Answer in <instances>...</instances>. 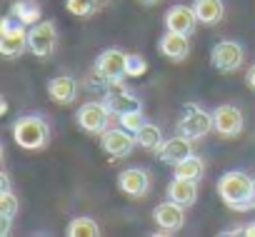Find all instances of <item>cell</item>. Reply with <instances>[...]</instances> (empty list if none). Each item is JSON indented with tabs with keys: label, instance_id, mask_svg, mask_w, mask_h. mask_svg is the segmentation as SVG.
<instances>
[{
	"label": "cell",
	"instance_id": "obj_18",
	"mask_svg": "<svg viewBox=\"0 0 255 237\" xmlns=\"http://www.w3.org/2000/svg\"><path fill=\"white\" fill-rule=\"evenodd\" d=\"M168 200L183 205V207H193L198 202V180H188V177H173L168 185Z\"/></svg>",
	"mask_w": 255,
	"mask_h": 237
},
{
	"label": "cell",
	"instance_id": "obj_32",
	"mask_svg": "<svg viewBox=\"0 0 255 237\" xmlns=\"http://www.w3.org/2000/svg\"><path fill=\"white\" fill-rule=\"evenodd\" d=\"M140 5H155V3H160V0H138Z\"/></svg>",
	"mask_w": 255,
	"mask_h": 237
},
{
	"label": "cell",
	"instance_id": "obj_15",
	"mask_svg": "<svg viewBox=\"0 0 255 237\" xmlns=\"http://www.w3.org/2000/svg\"><path fill=\"white\" fill-rule=\"evenodd\" d=\"M165 30H175V33H185V35H193L195 33V25H198V15L193 10V5H173L165 18Z\"/></svg>",
	"mask_w": 255,
	"mask_h": 237
},
{
	"label": "cell",
	"instance_id": "obj_24",
	"mask_svg": "<svg viewBox=\"0 0 255 237\" xmlns=\"http://www.w3.org/2000/svg\"><path fill=\"white\" fill-rule=\"evenodd\" d=\"M98 3L100 0H65V10L70 15H78V18H88L98 10Z\"/></svg>",
	"mask_w": 255,
	"mask_h": 237
},
{
	"label": "cell",
	"instance_id": "obj_6",
	"mask_svg": "<svg viewBox=\"0 0 255 237\" xmlns=\"http://www.w3.org/2000/svg\"><path fill=\"white\" fill-rule=\"evenodd\" d=\"M110 107L103 102V100H90V102H83L75 112V123L80 125V130H85L88 135H103L110 125Z\"/></svg>",
	"mask_w": 255,
	"mask_h": 237
},
{
	"label": "cell",
	"instance_id": "obj_33",
	"mask_svg": "<svg viewBox=\"0 0 255 237\" xmlns=\"http://www.w3.org/2000/svg\"><path fill=\"white\" fill-rule=\"evenodd\" d=\"M253 200H255V177H253Z\"/></svg>",
	"mask_w": 255,
	"mask_h": 237
},
{
	"label": "cell",
	"instance_id": "obj_16",
	"mask_svg": "<svg viewBox=\"0 0 255 237\" xmlns=\"http://www.w3.org/2000/svg\"><path fill=\"white\" fill-rule=\"evenodd\" d=\"M78 80L73 75H55L48 80V97L55 105H73L78 100Z\"/></svg>",
	"mask_w": 255,
	"mask_h": 237
},
{
	"label": "cell",
	"instance_id": "obj_31",
	"mask_svg": "<svg viewBox=\"0 0 255 237\" xmlns=\"http://www.w3.org/2000/svg\"><path fill=\"white\" fill-rule=\"evenodd\" d=\"M243 235H248V237H255V220L250 222V225H245V232Z\"/></svg>",
	"mask_w": 255,
	"mask_h": 237
},
{
	"label": "cell",
	"instance_id": "obj_8",
	"mask_svg": "<svg viewBox=\"0 0 255 237\" xmlns=\"http://www.w3.org/2000/svg\"><path fill=\"white\" fill-rule=\"evenodd\" d=\"M55 45H58V28H55L53 20H38L35 25H30L28 50L35 58H40V60L50 58L53 50H55Z\"/></svg>",
	"mask_w": 255,
	"mask_h": 237
},
{
	"label": "cell",
	"instance_id": "obj_10",
	"mask_svg": "<svg viewBox=\"0 0 255 237\" xmlns=\"http://www.w3.org/2000/svg\"><path fill=\"white\" fill-rule=\"evenodd\" d=\"M243 125H245V120H243V112L238 105H220L213 110V130L220 138H225V140L238 138L243 133Z\"/></svg>",
	"mask_w": 255,
	"mask_h": 237
},
{
	"label": "cell",
	"instance_id": "obj_26",
	"mask_svg": "<svg viewBox=\"0 0 255 237\" xmlns=\"http://www.w3.org/2000/svg\"><path fill=\"white\" fill-rule=\"evenodd\" d=\"M118 123H120V128H125V130L138 133V130L143 128V123H145V115H143V110H130V112L120 115Z\"/></svg>",
	"mask_w": 255,
	"mask_h": 237
},
{
	"label": "cell",
	"instance_id": "obj_29",
	"mask_svg": "<svg viewBox=\"0 0 255 237\" xmlns=\"http://www.w3.org/2000/svg\"><path fill=\"white\" fill-rule=\"evenodd\" d=\"M245 82H248L250 90H255V63L248 68V73H245Z\"/></svg>",
	"mask_w": 255,
	"mask_h": 237
},
{
	"label": "cell",
	"instance_id": "obj_19",
	"mask_svg": "<svg viewBox=\"0 0 255 237\" xmlns=\"http://www.w3.org/2000/svg\"><path fill=\"white\" fill-rule=\"evenodd\" d=\"M193 10H195L200 25H218L225 18L223 0H193Z\"/></svg>",
	"mask_w": 255,
	"mask_h": 237
},
{
	"label": "cell",
	"instance_id": "obj_25",
	"mask_svg": "<svg viewBox=\"0 0 255 237\" xmlns=\"http://www.w3.org/2000/svg\"><path fill=\"white\" fill-rule=\"evenodd\" d=\"M18 212H20V200L13 195V190H3L0 192V215L15 217Z\"/></svg>",
	"mask_w": 255,
	"mask_h": 237
},
{
	"label": "cell",
	"instance_id": "obj_28",
	"mask_svg": "<svg viewBox=\"0 0 255 237\" xmlns=\"http://www.w3.org/2000/svg\"><path fill=\"white\" fill-rule=\"evenodd\" d=\"M10 225H13V217L0 215V235H8L10 232Z\"/></svg>",
	"mask_w": 255,
	"mask_h": 237
},
{
	"label": "cell",
	"instance_id": "obj_22",
	"mask_svg": "<svg viewBox=\"0 0 255 237\" xmlns=\"http://www.w3.org/2000/svg\"><path fill=\"white\" fill-rule=\"evenodd\" d=\"M205 175V162L203 158H198L195 153L188 155L185 160H180L175 165V177H188V180H200Z\"/></svg>",
	"mask_w": 255,
	"mask_h": 237
},
{
	"label": "cell",
	"instance_id": "obj_30",
	"mask_svg": "<svg viewBox=\"0 0 255 237\" xmlns=\"http://www.w3.org/2000/svg\"><path fill=\"white\" fill-rule=\"evenodd\" d=\"M0 180H3V190H10V177H8V172H5V170L0 172Z\"/></svg>",
	"mask_w": 255,
	"mask_h": 237
},
{
	"label": "cell",
	"instance_id": "obj_11",
	"mask_svg": "<svg viewBox=\"0 0 255 237\" xmlns=\"http://www.w3.org/2000/svg\"><path fill=\"white\" fill-rule=\"evenodd\" d=\"M103 102L110 107L113 115H125V112H130V110H143V102L140 97L130 90V87H125V85H110L103 95Z\"/></svg>",
	"mask_w": 255,
	"mask_h": 237
},
{
	"label": "cell",
	"instance_id": "obj_1",
	"mask_svg": "<svg viewBox=\"0 0 255 237\" xmlns=\"http://www.w3.org/2000/svg\"><path fill=\"white\" fill-rule=\"evenodd\" d=\"M218 195L220 200L238 212H245L250 207H255L253 200V177L243 170H230L218 180Z\"/></svg>",
	"mask_w": 255,
	"mask_h": 237
},
{
	"label": "cell",
	"instance_id": "obj_14",
	"mask_svg": "<svg viewBox=\"0 0 255 237\" xmlns=\"http://www.w3.org/2000/svg\"><path fill=\"white\" fill-rule=\"evenodd\" d=\"M118 190L128 197H145L150 190V175L143 167H128L118 175Z\"/></svg>",
	"mask_w": 255,
	"mask_h": 237
},
{
	"label": "cell",
	"instance_id": "obj_23",
	"mask_svg": "<svg viewBox=\"0 0 255 237\" xmlns=\"http://www.w3.org/2000/svg\"><path fill=\"white\" fill-rule=\"evenodd\" d=\"M68 237H98L100 235V225L93 217H75L68 227H65Z\"/></svg>",
	"mask_w": 255,
	"mask_h": 237
},
{
	"label": "cell",
	"instance_id": "obj_13",
	"mask_svg": "<svg viewBox=\"0 0 255 237\" xmlns=\"http://www.w3.org/2000/svg\"><path fill=\"white\" fill-rule=\"evenodd\" d=\"M158 50L165 60L170 63H183L190 55V35L185 33H175V30H165L163 38L158 40Z\"/></svg>",
	"mask_w": 255,
	"mask_h": 237
},
{
	"label": "cell",
	"instance_id": "obj_20",
	"mask_svg": "<svg viewBox=\"0 0 255 237\" xmlns=\"http://www.w3.org/2000/svg\"><path fill=\"white\" fill-rule=\"evenodd\" d=\"M135 140H138V145L140 148H145V150H153V153H158V148L165 143V138H163V130L155 125V123H143V128L135 133Z\"/></svg>",
	"mask_w": 255,
	"mask_h": 237
},
{
	"label": "cell",
	"instance_id": "obj_9",
	"mask_svg": "<svg viewBox=\"0 0 255 237\" xmlns=\"http://www.w3.org/2000/svg\"><path fill=\"white\" fill-rule=\"evenodd\" d=\"M100 145H103V150H105L108 158L123 160V158H128V155L135 150L138 140H135V133H130V130H125V128L118 125V128L105 130V133L100 135Z\"/></svg>",
	"mask_w": 255,
	"mask_h": 237
},
{
	"label": "cell",
	"instance_id": "obj_3",
	"mask_svg": "<svg viewBox=\"0 0 255 237\" xmlns=\"http://www.w3.org/2000/svg\"><path fill=\"white\" fill-rule=\"evenodd\" d=\"M125 65H128V53L120 50V48H108L103 50L95 63H93V75L98 80H103L105 87L110 85H123V80L128 78L125 73Z\"/></svg>",
	"mask_w": 255,
	"mask_h": 237
},
{
	"label": "cell",
	"instance_id": "obj_21",
	"mask_svg": "<svg viewBox=\"0 0 255 237\" xmlns=\"http://www.w3.org/2000/svg\"><path fill=\"white\" fill-rule=\"evenodd\" d=\"M10 15L30 28V25H35L40 20V5L35 3V0H18V3H13V8H10Z\"/></svg>",
	"mask_w": 255,
	"mask_h": 237
},
{
	"label": "cell",
	"instance_id": "obj_4",
	"mask_svg": "<svg viewBox=\"0 0 255 237\" xmlns=\"http://www.w3.org/2000/svg\"><path fill=\"white\" fill-rule=\"evenodd\" d=\"M210 130H213V112H208L198 102H185L178 120V135H185L190 140H203Z\"/></svg>",
	"mask_w": 255,
	"mask_h": 237
},
{
	"label": "cell",
	"instance_id": "obj_27",
	"mask_svg": "<svg viewBox=\"0 0 255 237\" xmlns=\"http://www.w3.org/2000/svg\"><path fill=\"white\" fill-rule=\"evenodd\" d=\"M145 70H148L145 58H140L138 53H128V65H125L128 78H140V75H145Z\"/></svg>",
	"mask_w": 255,
	"mask_h": 237
},
{
	"label": "cell",
	"instance_id": "obj_12",
	"mask_svg": "<svg viewBox=\"0 0 255 237\" xmlns=\"http://www.w3.org/2000/svg\"><path fill=\"white\" fill-rule=\"evenodd\" d=\"M153 222L160 227L163 235H173V232H178L185 225V207L178 205V202H173V200L160 202L153 210Z\"/></svg>",
	"mask_w": 255,
	"mask_h": 237
},
{
	"label": "cell",
	"instance_id": "obj_2",
	"mask_svg": "<svg viewBox=\"0 0 255 237\" xmlns=\"http://www.w3.org/2000/svg\"><path fill=\"white\" fill-rule=\"evenodd\" d=\"M13 140L18 148L30 153L45 150L50 143V125L40 115H20L13 123Z\"/></svg>",
	"mask_w": 255,
	"mask_h": 237
},
{
	"label": "cell",
	"instance_id": "obj_17",
	"mask_svg": "<svg viewBox=\"0 0 255 237\" xmlns=\"http://www.w3.org/2000/svg\"><path fill=\"white\" fill-rule=\"evenodd\" d=\"M193 143H195V140H190V138H185V135H175V138L165 140V143L158 148L160 162L175 167L180 160H185L188 155H193Z\"/></svg>",
	"mask_w": 255,
	"mask_h": 237
},
{
	"label": "cell",
	"instance_id": "obj_5",
	"mask_svg": "<svg viewBox=\"0 0 255 237\" xmlns=\"http://www.w3.org/2000/svg\"><path fill=\"white\" fill-rule=\"evenodd\" d=\"M28 33L30 28L8 13L3 18V25H0V53H3V58H20L28 50Z\"/></svg>",
	"mask_w": 255,
	"mask_h": 237
},
{
	"label": "cell",
	"instance_id": "obj_7",
	"mask_svg": "<svg viewBox=\"0 0 255 237\" xmlns=\"http://www.w3.org/2000/svg\"><path fill=\"white\" fill-rule=\"evenodd\" d=\"M243 63H245V48L238 40H220L210 50V65L223 75L240 70Z\"/></svg>",
	"mask_w": 255,
	"mask_h": 237
}]
</instances>
